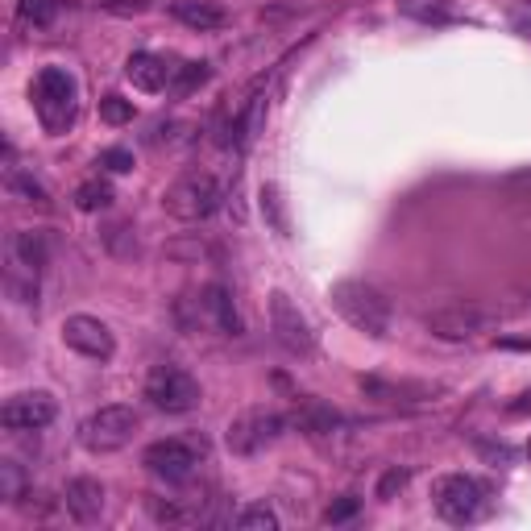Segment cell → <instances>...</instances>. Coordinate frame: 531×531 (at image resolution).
<instances>
[{"mask_svg": "<svg viewBox=\"0 0 531 531\" xmlns=\"http://www.w3.org/2000/svg\"><path fill=\"white\" fill-rule=\"evenodd\" d=\"M328 299L357 332H366L374 341L390 337V328H395V307H390V299L378 287L361 283V278H341V283H332Z\"/></svg>", "mask_w": 531, "mask_h": 531, "instance_id": "1", "label": "cell"}, {"mask_svg": "<svg viewBox=\"0 0 531 531\" xmlns=\"http://www.w3.org/2000/svg\"><path fill=\"white\" fill-rule=\"evenodd\" d=\"M220 204H225V187H220V179L212 171H187L162 191L166 216L183 220V225H200V220L216 216Z\"/></svg>", "mask_w": 531, "mask_h": 531, "instance_id": "2", "label": "cell"}, {"mask_svg": "<svg viewBox=\"0 0 531 531\" xmlns=\"http://www.w3.org/2000/svg\"><path fill=\"white\" fill-rule=\"evenodd\" d=\"M34 108H38V121L50 137H59L75 125L79 113V83L67 67H42L34 79Z\"/></svg>", "mask_w": 531, "mask_h": 531, "instance_id": "3", "label": "cell"}, {"mask_svg": "<svg viewBox=\"0 0 531 531\" xmlns=\"http://www.w3.org/2000/svg\"><path fill=\"white\" fill-rule=\"evenodd\" d=\"M432 507L453 527L478 523L490 511V486L482 478H473V473H444V478L432 482Z\"/></svg>", "mask_w": 531, "mask_h": 531, "instance_id": "4", "label": "cell"}, {"mask_svg": "<svg viewBox=\"0 0 531 531\" xmlns=\"http://www.w3.org/2000/svg\"><path fill=\"white\" fill-rule=\"evenodd\" d=\"M208 457V444L200 436H166V440H154L146 444L142 453V465L154 473L158 482L166 486H183L195 478V469Z\"/></svg>", "mask_w": 531, "mask_h": 531, "instance_id": "5", "label": "cell"}, {"mask_svg": "<svg viewBox=\"0 0 531 531\" xmlns=\"http://www.w3.org/2000/svg\"><path fill=\"white\" fill-rule=\"evenodd\" d=\"M142 395H146V403L154 411L187 415V411L200 407L204 390H200V382H195L183 366H175V361H158V366L146 374V390H142Z\"/></svg>", "mask_w": 531, "mask_h": 531, "instance_id": "6", "label": "cell"}, {"mask_svg": "<svg viewBox=\"0 0 531 531\" xmlns=\"http://www.w3.org/2000/svg\"><path fill=\"white\" fill-rule=\"evenodd\" d=\"M137 428H142L137 411L113 403V407H100V411H92L88 419H83V424H79V444L88 453H117L137 436Z\"/></svg>", "mask_w": 531, "mask_h": 531, "instance_id": "7", "label": "cell"}, {"mask_svg": "<svg viewBox=\"0 0 531 531\" xmlns=\"http://www.w3.org/2000/svg\"><path fill=\"white\" fill-rule=\"evenodd\" d=\"M494 324H498V312L478 303H449V307H436V312H424V328L436 341H478Z\"/></svg>", "mask_w": 531, "mask_h": 531, "instance_id": "8", "label": "cell"}, {"mask_svg": "<svg viewBox=\"0 0 531 531\" xmlns=\"http://www.w3.org/2000/svg\"><path fill=\"white\" fill-rule=\"evenodd\" d=\"M283 428H287V419L278 415V411L249 407V411H241L229 424L225 444H229V453H237V457H254V453L266 449V444H274L278 436H283Z\"/></svg>", "mask_w": 531, "mask_h": 531, "instance_id": "9", "label": "cell"}, {"mask_svg": "<svg viewBox=\"0 0 531 531\" xmlns=\"http://www.w3.org/2000/svg\"><path fill=\"white\" fill-rule=\"evenodd\" d=\"M270 332L291 357H312L316 353V332L299 312V303L287 291H270Z\"/></svg>", "mask_w": 531, "mask_h": 531, "instance_id": "10", "label": "cell"}, {"mask_svg": "<svg viewBox=\"0 0 531 531\" xmlns=\"http://www.w3.org/2000/svg\"><path fill=\"white\" fill-rule=\"evenodd\" d=\"M54 415H59V407H54L50 390H17L0 407V424H5V432H42L54 424Z\"/></svg>", "mask_w": 531, "mask_h": 531, "instance_id": "11", "label": "cell"}, {"mask_svg": "<svg viewBox=\"0 0 531 531\" xmlns=\"http://www.w3.org/2000/svg\"><path fill=\"white\" fill-rule=\"evenodd\" d=\"M63 345L88 361H113L117 357V337L113 328L96 316H67L63 320Z\"/></svg>", "mask_w": 531, "mask_h": 531, "instance_id": "12", "label": "cell"}, {"mask_svg": "<svg viewBox=\"0 0 531 531\" xmlns=\"http://www.w3.org/2000/svg\"><path fill=\"white\" fill-rule=\"evenodd\" d=\"M125 79L133 83L137 92L154 96L162 88H171L175 67H166V59H158V54H150V50H137V54H129V59H125Z\"/></svg>", "mask_w": 531, "mask_h": 531, "instance_id": "13", "label": "cell"}, {"mask_svg": "<svg viewBox=\"0 0 531 531\" xmlns=\"http://www.w3.org/2000/svg\"><path fill=\"white\" fill-rule=\"evenodd\" d=\"M63 507L75 523H96L104 515V486L96 478H71L63 486Z\"/></svg>", "mask_w": 531, "mask_h": 531, "instance_id": "14", "label": "cell"}, {"mask_svg": "<svg viewBox=\"0 0 531 531\" xmlns=\"http://www.w3.org/2000/svg\"><path fill=\"white\" fill-rule=\"evenodd\" d=\"M200 312H204V320H208L212 328L225 332V337H241V332H245V324H241V316H237L233 295H229L225 287H220V283L204 287V295H200Z\"/></svg>", "mask_w": 531, "mask_h": 531, "instance_id": "15", "label": "cell"}, {"mask_svg": "<svg viewBox=\"0 0 531 531\" xmlns=\"http://www.w3.org/2000/svg\"><path fill=\"white\" fill-rule=\"evenodd\" d=\"M9 254H13V266L21 274H34L38 278L46 270V262H50V237L38 233V229H21L9 241Z\"/></svg>", "mask_w": 531, "mask_h": 531, "instance_id": "16", "label": "cell"}, {"mask_svg": "<svg viewBox=\"0 0 531 531\" xmlns=\"http://www.w3.org/2000/svg\"><path fill=\"white\" fill-rule=\"evenodd\" d=\"M183 25H191V30H220V25L229 21V13H225V5L220 0H175V9H171Z\"/></svg>", "mask_w": 531, "mask_h": 531, "instance_id": "17", "label": "cell"}, {"mask_svg": "<svg viewBox=\"0 0 531 531\" xmlns=\"http://www.w3.org/2000/svg\"><path fill=\"white\" fill-rule=\"evenodd\" d=\"M295 424H299V432H307V436H328V432H337L345 419H341V411H332L328 403H320V399H303L299 407H295Z\"/></svg>", "mask_w": 531, "mask_h": 531, "instance_id": "18", "label": "cell"}, {"mask_svg": "<svg viewBox=\"0 0 531 531\" xmlns=\"http://www.w3.org/2000/svg\"><path fill=\"white\" fill-rule=\"evenodd\" d=\"M5 187H9V195H13V200H21V204L50 208V195H46V187H42L34 175H25L21 166H9V171H5Z\"/></svg>", "mask_w": 531, "mask_h": 531, "instance_id": "19", "label": "cell"}, {"mask_svg": "<svg viewBox=\"0 0 531 531\" xmlns=\"http://www.w3.org/2000/svg\"><path fill=\"white\" fill-rule=\"evenodd\" d=\"M113 200H117V195H113V183H108V179H83L75 187V208L79 212H104Z\"/></svg>", "mask_w": 531, "mask_h": 531, "instance_id": "20", "label": "cell"}, {"mask_svg": "<svg viewBox=\"0 0 531 531\" xmlns=\"http://www.w3.org/2000/svg\"><path fill=\"white\" fill-rule=\"evenodd\" d=\"M233 527L237 531H278L283 519H278V511L266 507V502H254V507H245V511L233 515Z\"/></svg>", "mask_w": 531, "mask_h": 531, "instance_id": "21", "label": "cell"}, {"mask_svg": "<svg viewBox=\"0 0 531 531\" xmlns=\"http://www.w3.org/2000/svg\"><path fill=\"white\" fill-rule=\"evenodd\" d=\"M100 121H104V125H129V121H133V100H125V96H117V92L100 96Z\"/></svg>", "mask_w": 531, "mask_h": 531, "instance_id": "22", "label": "cell"}, {"mask_svg": "<svg viewBox=\"0 0 531 531\" xmlns=\"http://www.w3.org/2000/svg\"><path fill=\"white\" fill-rule=\"evenodd\" d=\"M25 494V473L17 461H0V498L5 502H21Z\"/></svg>", "mask_w": 531, "mask_h": 531, "instance_id": "23", "label": "cell"}, {"mask_svg": "<svg viewBox=\"0 0 531 531\" xmlns=\"http://www.w3.org/2000/svg\"><path fill=\"white\" fill-rule=\"evenodd\" d=\"M208 75H212V67H208V63H187V67H179V71H175L171 88H175L179 96H187V92L200 88V83H208Z\"/></svg>", "mask_w": 531, "mask_h": 531, "instance_id": "24", "label": "cell"}, {"mask_svg": "<svg viewBox=\"0 0 531 531\" xmlns=\"http://www.w3.org/2000/svg\"><path fill=\"white\" fill-rule=\"evenodd\" d=\"M17 9L30 25H50L54 13H59V0H17Z\"/></svg>", "mask_w": 531, "mask_h": 531, "instance_id": "25", "label": "cell"}, {"mask_svg": "<svg viewBox=\"0 0 531 531\" xmlns=\"http://www.w3.org/2000/svg\"><path fill=\"white\" fill-rule=\"evenodd\" d=\"M100 166H108L113 175H129V171H133V154L121 150V146H113V150H104V154H100Z\"/></svg>", "mask_w": 531, "mask_h": 531, "instance_id": "26", "label": "cell"}, {"mask_svg": "<svg viewBox=\"0 0 531 531\" xmlns=\"http://www.w3.org/2000/svg\"><path fill=\"white\" fill-rule=\"evenodd\" d=\"M262 216H270V225L278 229V233H287V220H283V212H278V191L266 183L262 187Z\"/></svg>", "mask_w": 531, "mask_h": 531, "instance_id": "27", "label": "cell"}, {"mask_svg": "<svg viewBox=\"0 0 531 531\" xmlns=\"http://www.w3.org/2000/svg\"><path fill=\"white\" fill-rule=\"evenodd\" d=\"M357 507H361V502H357L353 494H345V498L337 502V507H328V511H324V523H345L349 515H357Z\"/></svg>", "mask_w": 531, "mask_h": 531, "instance_id": "28", "label": "cell"}, {"mask_svg": "<svg viewBox=\"0 0 531 531\" xmlns=\"http://www.w3.org/2000/svg\"><path fill=\"white\" fill-rule=\"evenodd\" d=\"M403 486H407V469H390L386 478L378 482V498H390V494L403 490Z\"/></svg>", "mask_w": 531, "mask_h": 531, "instance_id": "29", "label": "cell"}, {"mask_svg": "<svg viewBox=\"0 0 531 531\" xmlns=\"http://www.w3.org/2000/svg\"><path fill=\"white\" fill-rule=\"evenodd\" d=\"M523 453H527V461H531V440H527V449H523Z\"/></svg>", "mask_w": 531, "mask_h": 531, "instance_id": "30", "label": "cell"}]
</instances>
